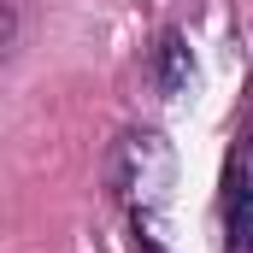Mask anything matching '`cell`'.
Returning a JSON list of instances; mask_svg holds the SVG:
<instances>
[{"mask_svg":"<svg viewBox=\"0 0 253 253\" xmlns=\"http://www.w3.org/2000/svg\"><path fill=\"white\" fill-rule=\"evenodd\" d=\"M230 253H253V135L230 159Z\"/></svg>","mask_w":253,"mask_h":253,"instance_id":"1","label":"cell"},{"mask_svg":"<svg viewBox=\"0 0 253 253\" xmlns=\"http://www.w3.org/2000/svg\"><path fill=\"white\" fill-rule=\"evenodd\" d=\"M153 77H159V94H189V83H194V53H189V42L171 30L165 42H159V53H153Z\"/></svg>","mask_w":253,"mask_h":253,"instance_id":"2","label":"cell"}]
</instances>
